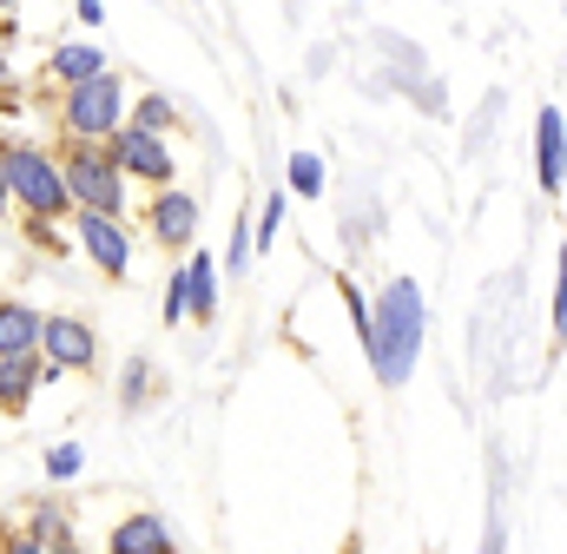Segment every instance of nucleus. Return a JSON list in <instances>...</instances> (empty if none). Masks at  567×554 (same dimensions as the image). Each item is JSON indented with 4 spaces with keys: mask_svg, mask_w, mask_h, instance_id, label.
<instances>
[{
    "mask_svg": "<svg viewBox=\"0 0 567 554\" xmlns=\"http://www.w3.org/2000/svg\"><path fill=\"white\" fill-rule=\"evenodd\" d=\"M423 337H429V310H423V290L410 277H390L377 310H370V330H363V350H370V370L383 383H410L416 357H423Z\"/></svg>",
    "mask_w": 567,
    "mask_h": 554,
    "instance_id": "1",
    "label": "nucleus"
},
{
    "mask_svg": "<svg viewBox=\"0 0 567 554\" xmlns=\"http://www.w3.org/2000/svg\"><path fill=\"white\" fill-rule=\"evenodd\" d=\"M53 165H60V178H66V198H73V212H106V218H126V205H133V185H126V172L106 158V145L60 138Z\"/></svg>",
    "mask_w": 567,
    "mask_h": 554,
    "instance_id": "2",
    "label": "nucleus"
},
{
    "mask_svg": "<svg viewBox=\"0 0 567 554\" xmlns=\"http://www.w3.org/2000/svg\"><path fill=\"white\" fill-rule=\"evenodd\" d=\"M126 126V80L106 66L80 86H60V138H86V145H106V138Z\"/></svg>",
    "mask_w": 567,
    "mask_h": 554,
    "instance_id": "3",
    "label": "nucleus"
},
{
    "mask_svg": "<svg viewBox=\"0 0 567 554\" xmlns=\"http://www.w3.org/2000/svg\"><path fill=\"white\" fill-rule=\"evenodd\" d=\"M0 165H7V198H13L27 218H66V212H73L53 152H40V145H7V138H0Z\"/></svg>",
    "mask_w": 567,
    "mask_h": 554,
    "instance_id": "4",
    "label": "nucleus"
},
{
    "mask_svg": "<svg viewBox=\"0 0 567 554\" xmlns=\"http://www.w3.org/2000/svg\"><path fill=\"white\" fill-rule=\"evenodd\" d=\"M40 363H53L60 377H86L100 363V337L86 317H40Z\"/></svg>",
    "mask_w": 567,
    "mask_h": 554,
    "instance_id": "5",
    "label": "nucleus"
},
{
    "mask_svg": "<svg viewBox=\"0 0 567 554\" xmlns=\"http://www.w3.org/2000/svg\"><path fill=\"white\" fill-rule=\"evenodd\" d=\"M106 158L126 172V185H172V145L158 133H140V126H120V133L106 138Z\"/></svg>",
    "mask_w": 567,
    "mask_h": 554,
    "instance_id": "6",
    "label": "nucleus"
},
{
    "mask_svg": "<svg viewBox=\"0 0 567 554\" xmlns=\"http://www.w3.org/2000/svg\"><path fill=\"white\" fill-rule=\"evenodd\" d=\"M73 218V238L86 245V258L106 277L133 271V238H126V218H106V212H66Z\"/></svg>",
    "mask_w": 567,
    "mask_h": 554,
    "instance_id": "7",
    "label": "nucleus"
},
{
    "mask_svg": "<svg viewBox=\"0 0 567 554\" xmlns=\"http://www.w3.org/2000/svg\"><path fill=\"white\" fill-rule=\"evenodd\" d=\"M145 232H152V245L185 252V245H192V232H198V198H192V192L158 185V192H152V205H145Z\"/></svg>",
    "mask_w": 567,
    "mask_h": 554,
    "instance_id": "8",
    "label": "nucleus"
},
{
    "mask_svg": "<svg viewBox=\"0 0 567 554\" xmlns=\"http://www.w3.org/2000/svg\"><path fill=\"white\" fill-rule=\"evenodd\" d=\"M106 548H113V554H178V548H172L165 515H152V509L120 515V522H113V535H106Z\"/></svg>",
    "mask_w": 567,
    "mask_h": 554,
    "instance_id": "9",
    "label": "nucleus"
},
{
    "mask_svg": "<svg viewBox=\"0 0 567 554\" xmlns=\"http://www.w3.org/2000/svg\"><path fill=\"white\" fill-rule=\"evenodd\" d=\"M0 357H40V310L0 297Z\"/></svg>",
    "mask_w": 567,
    "mask_h": 554,
    "instance_id": "10",
    "label": "nucleus"
},
{
    "mask_svg": "<svg viewBox=\"0 0 567 554\" xmlns=\"http://www.w3.org/2000/svg\"><path fill=\"white\" fill-rule=\"evenodd\" d=\"M561 152H567L561 106H542V120H535V172H542V192H548V198L561 192Z\"/></svg>",
    "mask_w": 567,
    "mask_h": 554,
    "instance_id": "11",
    "label": "nucleus"
},
{
    "mask_svg": "<svg viewBox=\"0 0 567 554\" xmlns=\"http://www.w3.org/2000/svg\"><path fill=\"white\" fill-rule=\"evenodd\" d=\"M178 277H185V317L192 324H212L218 317V265L212 258H185Z\"/></svg>",
    "mask_w": 567,
    "mask_h": 554,
    "instance_id": "12",
    "label": "nucleus"
},
{
    "mask_svg": "<svg viewBox=\"0 0 567 554\" xmlns=\"http://www.w3.org/2000/svg\"><path fill=\"white\" fill-rule=\"evenodd\" d=\"M40 390V357H0V416H27Z\"/></svg>",
    "mask_w": 567,
    "mask_h": 554,
    "instance_id": "13",
    "label": "nucleus"
},
{
    "mask_svg": "<svg viewBox=\"0 0 567 554\" xmlns=\"http://www.w3.org/2000/svg\"><path fill=\"white\" fill-rule=\"evenodd\" d=\"M93 73H106V53L100 47H53V60H47V80L53 86H80Z\"/></svg>",
    "mask_w": 567,
    "mask_h": 554,
    "instance_id": "14",
    "label": "nucleus"
},
{
    "mask_svg": "<svg viewBox=\"0 0 567 554\" xmlns=\"http://www.w3.org/2000/svg\"><path fill=\"white\" fill-rule=\"evenodd\" d=\"M126 126H140V133H172V126H178V113H172V100H165V93H145L140 106H126Z\"/></svg>",
    "mask_w": 567,
    "mask_h": 554,
    "instance_id": "15",
    "label": "nucleus"
},
{
    "mask_svg": "<svg viewBox=\"0 0 567 554\" xmlns=\"http://www.w3.org/2000/svg\"><path fill=\"white\" fill-rule=\"evenodd\" d=\"M290 192L297 198H323V158L317 152H297L290 158Z\"/></svg>",
    "mask_w": 567,
    "mask_h": 554,
    "instance_id": "16",
    "label": "nucleus"
},
{
    "mask_svg": "<svg viewBox=\"0 0 567 554\" xmlns=\"http://www.w3.org/2000/svg\"><path fill=\"white\" fill-rule=\"evenodd\" d=\"M73 522L60 515V502H33V515H27V529L20 535H33V542H53V535H66Z\"/></svg>",
    "mask_w": 567,
    "mask_h": 554,
    "instance_id": "17",
    "label": "nucleus"
},
{
    "mask_svg": "<svg viewBox=\"0 0 567 554\" xmlns=\"http://www.w3.org/2000/svg\"><path fill=\"white\" fill-rule=\"evenodd\" d=\"M80 462H86V455H80V442H53V449H47V482H73V475H80Z\"/></svg>",
    "mask_w": 567,
    "mask_h": 554,
    "instance_id": "18",
    "label": "nucleus"
},
{
    "mask_svg": "<svg viewBox=\"0 0 567 554\" xmlns=\"http://www.w3.org/2000/svg\"><path fill=\"white\" fill-rule=\"evenodd\" d=\"M284 218H290V192H271V198H265V212H258V245H278Z\"/></svg>",
    "mask_w": 567,
    "mask_h": 554,
    "instance_id": "19",
    "label": "nucleus"
},
{
    "mask_svg": "<svg viewBox=\"0 0 567 554\" xmlns=\"http://www.w3.org/2000/svg\"><path fill=\"white\" fill-rule=\"evenodd\" d=\"M145 397H152V363L133 357V363H126V410H140Z\"/></svg>",
    "mask_w": 567,
    "mask_h": 554,
    "instance_id": "20",
    "label": "nucleus"
},
{
    "mask_svg": "<svg viewBox=\"0 0 567 554\" xmlns=\"http://www.w3.org/2000/svg\"><path fill=\"white\" fill-rule=\"evenodd\" d=\"M245 258H251V225L238 218V225H231V258H225V271H245Z\"/></svg>",
    "mask_w": 567,
    "mask_h": 554,
    "instance_id": "21",
    "label": "nucleus"
},
{
    "mask_svg": "<svg viewBox=\"0 0 567 554\" xmlns=\"http://www.w3.org/2000/svg\"><path fill=\"white\" fill-rule=\"evenodd\" d=\"M165 324H185V277L172 271V284H165Z\"/></svg>",
    "mask_w": 567,
    "mask_h": 554,
    "instance_id": "22",
    "label": "nucleus"
},
{
    "mask_svg": "<svg viewBox=\"0 0 567 554\" xmlns=\"http://www.w3.org/2000/svg\"><path fill=\"white\" fill-rule=\"evenodd\" d=\"M73 13H80L86 27H100V20H106V7H100V0H73Z\"/></svg>",
    "mask_w": 567,
    "mask_h": 554,
    "instance_id": "23",
    "label": "nucleus"
},
{
    "mask_svg": "<svg viewBox=\"0 0 567 554\" xmlns=\"http://www.w3.org/2000/svg\"><path fill=\"white\" fill-rule=\"evenodd\" d=\"M47 554H80V542H73V529H66V535H53V542H47Z\"/></svg>",
    "mask_w": 567,
    "mask_h": 554,
    "instance_id": "24",
    "label": "nucleus"
},
{
    "mask_svg": "<svg viewBox=\"0 0 567 554\" xmlns=\"http://www.w3.org/2000/svg\"><path fill=\"white\" fill-rule=\"evenodd\" d=\"M7 205H13V198H7V165H0V212H7Z\"/></svg>",
    "mask_w": 567,
    "mask_h": 554,
    "instance_id": "25",
    "label": "nucleus"
},
{
    "mask_svg": "<svg viewBox=\"0 0 567 554\" xmlns=\"http://www.w3.org/2000/svg\"><path fill=\"white\" fill-rule=\"evenodd\" d=\"M0 80H7V40H0Z\"/></svg>",
    "mask_w": 567,
    "mask_h": 554,
    "instance_id": "26",
    "label": "nucleus"
},
{
    "mask_svg": "<svg viewBox=\"0 0 567 554\" xmlns=\"http://www.w3.org/2000/svg\"><path fill=\"white\" fill-rule=\"evenodd\" d=\"M0 7H13V0H0Z\"/></svg>",
    "mask_w": 567,
    "mask_h": 554,
    "instance_id": "27",
    "label": "nucleus"
}]
</instances>
